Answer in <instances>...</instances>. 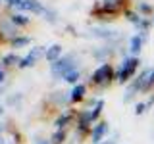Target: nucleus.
<instances>
[{"instance_id":"obj_19","label":"nucleus","mask_w":154,"mask_h":144,"mask_svg":"<svg viewBox=\"0 0 154 144\" xmlns=\"http://www.w3.org/2000/svg\"><path fill=\"white\" fill-rule=\"evenodd\" d=\"M4 2H6L8 6H12V8H17V10H19V6H21V2H23V0H4Z\"/></svg>"},{"instance_id":"obj_1","label":"nucleus","mask_w":154,"mask_h":144,"mask_svg":"<svg viewBox=\"0 0 154 144\" xmlns=\"http://www.w3.org/2000/svg\"><path fill=\"white\" fill-rule=\"evenodd\" d=\"M137 67H139V60H137V58H123V62H122V65H119V71H118V75H116V79H118L119 83H127V81L133 77V73H135Z\"/></svg>"},{"instance_id":"obj_17","label":"nucleus","mask_w":154,"mask_h":144,"mask_svg":"<svg viewBox=\"0 0 154 144\" xmlns=\"http://www.w3.org/2000/svg\"><path fill=\"white\" fill-rule=\"evenodd\" d=\"M66 140V133H64V129L62 131H56L54 134H52V144H62Z\"/></svg>"},{"instance_id":"obj_21","label":"nucleus","mask_w":154,"mask_h":144,"mask_svg":"<svg viewBox=\"0 0 154 144\" xmlns=\"http://www.w3.org/2000/svg\"><path fill=\"white\" fill-rule=\"evenodd\" d=\"M139 10H141L143 14H148V12H150V6H148L146 2H139Z\"/></svg>"},{"instance_id":"obj_27","label":"nucleus","mask_w":154,"mask_h":144,"mask_svg":"<svg viewBox=\"0 0 154 144\" xmlns=\"http://www.w3.org/2000/svg\"><path fill=\"white\" fill-rule=\"evenodd\" d=\"M152 23H154V17H152Z\"/></svg>"},{"instance_id":"obj_22","label":"nucleus","mask_w":154,"mask_h":144,"mask_svg":"<svg viewBox=\"0 0 154 144\" xmlns=\"http://www.w3.org/2000/svg\"><path fill=\"white\" fill-rule=\"evenodd\" d=\"M154 85V69H150V75H148V83H146V88L148 86H152Z\"/></svg>"},{"instance_id":"obj_18","label":"nucleus","mask_w":154,"mask_h":144,"mask_svg":"<svg viewBox=\"0 0 154 144\" xmlns=\"http://www.w3.org/2000/svg\"><path fill=\"white\" fill-rule=\"evenodd\" d=\"M42 16H45V19H48L50 23H56V12H52V10H48V8H46Z\"/></svg>"},{"instance_id":"obj_8","label":"nucleus","mask_w":154,"mask_h":144,"mask_svg":"<svg viewBox=\"0 0 154 144\" xmlns=\"http://www.w3.org/2000/svg\"><path fill=\"white\" fill-rule=\"evenodd\" d=\"M93 37H98V38H116L118 37V31H110V29H100V27H93L91 29Z\"/></svg>"},{"instance_id":"obj_13","label":"nucleus","mask_w":154,"mask_h":144,"mask_svg":"<svg viewBox=\"0 0 154 144\" xmlns=\"http://www.w3.org/2000/svg\"><path fill=\"white\" fill-rule=\"evenodd\" d=\"M19 62H21V60H19V58H17V54H14V52H12V54H6V56H4L2 58V64L4 65H19Z\"/></svg>"},{"instance_id":"obj_24","label":"nucleus","mask_w":154,"mask_h":144,"mask_svg":"<svg viewBox=\"0 0 154 144\" xmlns=\"http://www.w3.org/2000/svg\"><path fill=\"white\" fill-rule=\"evenodd\" d=\"M104 144H114V140H108V142H104Z\"/></svg>"},{"instance_id":"obj_25","label":"nucleus","mask_w":154,"mask_h":144,"mask_svg":"<svg viewBox=\"0 0 154 144\" xmlns=\"http://www.w3.org/2000/svg\"><path fill=\"white\" fill-rule=\"evenodd\" d=\"M38 144H48V142H45V140H41V142H38Z\"/></svg>"},{"instance_id":"obj_11","label":"nucleus","mask_w":154,"mask_h":144,"mask_svg":"<svg viewBox=\"0 0 154 144\" xmlns=\"http://www.w3.org/2000/svg\"><path fill=\"white\" fill-rule=\"evenodd\" d=\"M77 79H79V69H77V67L69 69L64 75V81H66V83H71V85H79V83H77Z\"/></svg>"},{"instance_id":"obj_12","label":"nucleus","mask_w":154,"mask_h":144,"mask_svg":"<svg viewBox=\"0 0 154 144\" xmlns=\"http://www.w3.org/2000/svg\"><path fill=\"white\" fill-rule=\"evenodd\" d=\"M69 119H71V113H64V115H60V117H58L56 119V129H58V131H62V129H64L66 127V125L67 123H69Z\"/></svg>"},{"instance_id":"obj_6","label":"nucleus","mask_w":154,"mask_h":144,"mask_svg":"<svg viewBox=\"0 0 154 144\" xmlns=\"http://www.w3.org/2000/svg\"><path fill=\"white\" fill-rule=\"evenodd\" d=\"M106 131H108V123H104V121L96 123L94 127H93V134H91L93 144H100V140H102V136L106 134Z\"/></svg>"},{"instance_id":"obj_10","label":"nucleus","mask_w":154,"mask_h":144,"mask_svg":"<svg viewBox=\"0 0 154 144\" xmlns=\"http://www.w3.org/2000/svg\"><path fill=\"white\" fill-rule=\"evenodd\" d=\"M85 85H75L73 86V90H71V96H69V100H71V102H77V100H81V98H83V96H85Z\"/></svg>"},{"instance_id":"obj_9","label":"nucleus","mask_w":154,"mask_h":144,"mask_svg":"<svg viewBox=\"0 0 154 144\" xmlns=\"http://www.w3.org/2000/svg\"><path fill=\"white\" fill-rule=\"evenodd\" d=\"M143 40H144V37H141V35L131 37V40H129V50H131L133 54H137V52L141 50V46H143Z\"/></svg>"},{"instance_id":"obj_26","label":"nucleus","mask_w":154,"mask_h":144,"mask_svg":"<svg viewBox=\"0 0 154 144\" xmlns=\"http://www.w3.org/2000/svg\"><path fill=\"white\" fill-rule=\"evenodd\" d=\"M2 112H4V110H2V106H0V115H2Z\"/></svg>"},{"instance_id":"obj_15","label":"nucleus","mask_w":154,"mask_h":144,"mask_svg":"<svg viewBox=\"0 0 154 144\" xmlns=\"http://www.w3.org/2000/svg\"><path fill=\"white\" fill-rule=\"evenodd\" d=\"M29 42H31V38H29V37H16L12 40V44H14V48H21V46H27Z\"/></svg>"},{"instance_id":"obj_16","label":"nucleus","mask_w":154,"mask_h":144,"mask_svg":"<svg viewBox=\"0 0 154 144\" xmlns=\"http://www.w3.org/2000/svg\"><path fill=\"white\" fill-rule=\"evenodd\" d=\"M102 4L108 10H114V12H118V8L122 6V0H102Z\"/></svg>"},{"instance_id":"obj_20","label":"nucleus","mask_w":154,"mask_h":144,"mask_svg":"<svg viewBox=\"0 0 154 144\" xmlns=\"http://www.w3.org/2000/svg\"><path fill=\"white\" fill-rule=\"evenodd\" d=\"M144 110H146V104H143V102H139L137 106H135V113H137V115H141Z\"/></svg>"},{"instance_id":"obj_2","label":"nucleus","mask_w":154,"mask_h":144,"mask_svg":"<svg viewBox=\"0 0 154 144\" xmlns=\"http://www.w3.org/2000/svg\"><path fill=\"white\" fill-rule=\"evenodd\" d=\"M73 58L71 56H64V58H60V60H56L54 64L50 65V71H52V75L56 77V79H64V75L67 73L69 69H73Z\"/></svg>"},{"instance_id":"obj_3","label":"nucleus","mask_w":154,"mask_h":144,"mask_svg":"<svg viewBox=\"0 0 154 144\" xmlns=\"http://www.w3.org/2000/svg\"><path fill=\"white\" fill-rule=\"evenodd\" d=\"M110 79H112V67H110V64H102L100 67H96L93 77H91V81L94 85H104Z\"/></svg>"},{"instance_id":"obj_7","label":"nucleus","mask_w":154,"mask_h":144,"mask_svg":"<svg viewBox=\"0 0 154 144\" xmlns=\"http://www.w3.org/2000/svg\"><path fill=\"white\" fill-rule=\"evenodd\" d=\"M45 58H46V62H52V64L56 60H60L62 58V44H52L50 48H46Z\"/></svg>"},{"instance_id":"obj_5","label":"nucleus","mask_w":154,"mask_h":144,"mask_svg":"<svg viewBox=\"0 0 154 144\" xmlns=\"http://www.w3.org/2000/svg\"><path fill=\"white\" fill-rule=\"evenodd\" d=\"M19 10H25V12H31V14H45V6H42L38 0H23Z\"/></svg>"},{"instance_id":"obj_23","label":"nucleus","mask_w":154,"mask_h":144,"mask_svg":"<svg viewBox=\"0 0 154 144\" xmlns=\"http://www.w3.org/2000/svg\"><path fill=\"white\" fill-rule=\"evenodd\" d=\"M2 81H4V73H2V71H0V83H2Z\"/></svg>"},{"instance_id":"obj_14","label":"nucleus","mask_w":154,"mask_h":144,"mask_svg":"<svg viewBox=\"0 0 154 144\" xmlns=\"http://www.w3.org/2000/svg\"><path fill=\"white\" fill-rule=\"evenodd\" d=\"M10 21H12V25H27V23H29V17L21 16V14H14V16L10 17Z\"/></svg>"},{"instance_id":"obj_28","label":"nucleus","mask_w":154,"mask_h":144,"mask_svg":"<svg viewBox=\"0 0 154 144\" xmlns=\"http://www.w3.org/2000/svg\"><path fill=\"white\" fill-rule=\"evenodd\" d=\"M0 2H4V0H0Z\"/></svg>"},{"instance_id":"obj_4","label":"nucleus","mask_w":154,"mask_h":144,"mask_svg":"<svg viewBox=\"0 0 154 144\" xmlns=\"http://www.w3.org/2000/svg\"><path fill=\"white\" fill-rule=\"evenodd\" d=\"M42 52H45V50H42V46H35L25 58H21V62H19V67H21V69H25V67L35 65L37 58H38V56H42Z\"/></svg>"}]
</instances>
